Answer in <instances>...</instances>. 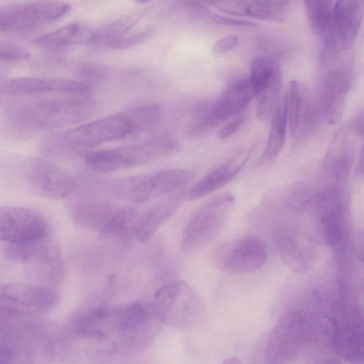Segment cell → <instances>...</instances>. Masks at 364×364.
Segmentation results:
<instances>
[{"label": "cell", "instance_id": "5", "mask_svg": "<svg viewBox=\"0 0 364 364\" xmlns=\"http://www.w3.org/2000/svg\"><path fill=\"white\" fill-rule=\"evenodd\" d=\"M178 149L179 144L173 136L163 134L136 144L90 152L85 160L93 170L113 172L159 161Z\"/></svg>", "mask_w": 364, "mask_h": 364}, {"label": "cell", "instance_id": "29", "mask_svg": "<svg viewBox=\"0 0 364 364\" xmlns=\"http://www.w3.org/2000/svg\"><path fill=\"white\" fill-rule=\"evenodd\" d=\"M91 31L82 22H70L40 38L36 43L49 49H61L79 43L85 44Z\"/></svg>", "mask_w": 364, "mask_h": 364}, {"label": "cell", "instance_id": "21", "mask_svg": "<svg viewBox=\"0 0 364 364\" xmlns=\"http://www.w3.org/2000/svg\"><path fill=\"white\" fill-rule=\"evenodd\" d=\"M255 97L249 77L231 82L215 99L209 102L205 114L206 131L240 114Z\"/></svg>", "mask_w": 364, "mask_h": 364}, {"label": "cell", "instance_id": "11", "mask_svg": "<svg viewBox=\"0 0 364 364\" xmlns=\"http://www.w3.org/2000/svg\"><path fill=\"white\" fill-rule=\"evenodd\" d=\"M70 10L68 3L58 0H36L0 9V31L20 32L55 21Z\"/></svg>", "mask_w": 364, "mask_h": 364}, {"label": "cell", "instance_id": "6", "mask_svg": "<svg viewBox=\"0 0 364 364\" xmlns=\"http://www.w3.org/2000/svg\"><path fill=\"white\" fill-rule=\"evenodd\" d=\"M193 176L187 168H172L122 178L114 181L109 190L116 198L144 203L181 190L192 181Z\"/></svg>", "mask_w": 364, "mask_h": 364}, {"label": "cell", "instance_id": "30", "mask_svg": "<svg viewBox=\"0 0 364 364\" xmlns=\"http://www.w3.org/2000/svg\"><path fill=\"white\" fill-rule=\"evenodd\" d=\"M270 119L268 140L261 157L264 161L275 158L283 149L285 142L288 127L286 96L279 100Z\"/></svg>", "mask_w": 364, "mask_h": 364}, {"label": "cell", "instance_id": "14", "mask_svg": "<svg viewBox=\"0 0 364 364\" xmlns=\"http://www.w3.org/2000/svg\"><path fill=\"white\" fill-rule=\"evenodd\" d=\"M58 301L59 294L51 287L21 283L0 286V311L36 316Z\"/></svg>", "mask_w": 364, "mask_h": 364}, {"label": "cell", "instance_id": "13", "mask_svg": "<svg viewBox=\"0 0 364 364\" xmlns=\"http://www.w3.org/2000/svg\"><path fill=\"white\" fill-rule=\"evenodd\" d=\"M267 247L260 238L250 235L226 241L214 251L215 265L232 274H245L257 270L265 262Z\"/></svg>", "mask_w": 364, "mask_h": 364}, {"label": "cell", "instance_id": "28", "mask_svg": "<svg viewBox=\"0 0 364 364\" xmlns=\"http://www.w3.org/2000/svg\"><path fill=\"white\" fill-rule=\"evenodd\" d=\"M116 208L106 202L76 201L69 207L73 220L78 225L101 230Z\"/></svg>", "mask_w": 364, "mask_h": 364}, {"label": "cell", "instance_id": "43", "mask_svg": "<svg viewBox=\"0 0 364 364\" xmlns=\"http://www.w3.org/2000/svg\"><path fill=\"white\" fill-rule=\"evenodd\" d=\"M138 4H144L149 2L151 0H135Z\"/></svg>", "mask_w": 364, "mask_h": 364}, {"label": "cell", "instance_id": "42", "mask_svg": "<svg viewBox=\"0 0 364 364\" xmlns=\"http://www.w3.org/2000/svg\"><path fill=\"white\" fill-rule=\"evenodd\" d=\"M242 362L237 358H227L223 363H229V364H239Z\"/></svg>", "mask_w": 364, "mask_h": 364}, {"label": "cell", "instance_id": "23", "mask_svg": "<svg viewBox=\"0 0 364 364\" xmlns=\"http://www.w3.org/2000/svg\"><path fill=\"white\" fill-rule=\"evenodd\" d=\"M360 23L359 0H336L331 27L326 36L331 38L341 50L346 51L355 40Z\"/></svg>", "mask_w": 364, "mask_h": 364}, {"label": "cell", "instance_id": "36", "mask_svg": "<svg viewBox=\"0 0 364 364\" xmlns=\"http://www.w3.org/2000/svg\"><path fill=\"white\" fill-rule=\"evenodd\" d=\"M77 73L85 81L98 82L106 77L107 70L99 64L87 63L78 67Z\"/></svg>", "mask_w": 364, "mask_h": 364}, {"label": "cell", "instance_id": "1", "mask_svg": "<svg viewBox=\"0 0 364 364\" xmlns=\"http://www.w3.org/2000/svg\"><path fill=\"white\" fill-rule=\"evenodd\" d=\"M55 95L18 97L6 105L1 119L6 133L27 138L82 122L99 110L98 103L89 96Z\"/></svg>", "mask_w": 364, "mask_h": 364}, {"label": "cell", "instance_id": "39", "mask_svg": "<svg viewBox=\"0 0 364 364\" xmlns=\"http://www.w3.org/2000/svg\"><path fill=\"white\" fill-rule=\"evenodd\" d=\"M353 129L354 132L361 136L363 135V112H360L357 114L355 118L354 119L353 123Z\"/></svg>", "mask_w": 364, "mask_h": 364}, {"label": "cell", "instance_id": "7", "mask_svg": "<svg viewBox=\"0 0 364 364\" xmlns=\"http://www.w3.org/2000/svg\"><path fill=\"white\" fill-rule=\"evenodd\" d=\"M235 197L230 193L218 194L203 203L189 218L181 242V250L191 252L212 242L230 217Z\"/></svg>", "mask_w": 364, "mask_h": 364}, {"label": "cell", "instance_id": "33", "mask_svg": "<svg viewBox=\"0 0 364 364\" xmlns=\"http://www.w3.org/2000/svg\"><path fill=\"white\" fill-rule=\"evenodd\" d=\"M139 215L137 210L132 207L116 208L100 232L107 237L125 236L134 232Z\"/></svg>", "mask_w": 364, "mask_h": 364}, {"label": "cell", "instance_id": "22", "mask_svg": "<svg viewBox=\"0 0 364 364\" xmlns=\"http://www.w3.org/2000/svg\"><path fill=\"white\" fill-rule=\"evenodd\" d=\"M286 100L287 122L291 136L296 138L306 135L314 127L317 116L306 85L297 80L291 81Z\"/></svg>", "mask_w": 364, "mask_h": 364}, {"label": "cell", "instance_id": "41", "mask_svg": "<svg viewBox=\"0 0 364 364\" xmlns=\"http://www.w3.org/2000/svg\"><path fill=\"white\" fill-rule=\"evenodd\" d=\"M192 1H198V2H200V3H207V4H212V5H214V6H218L220 2H222L223 0H192Z\"/></svg>", "mask_w": 364, "mask_h": 364}, {"label": "cell", "instance_id": "19", "mask_svg": "<svg viewBox=\"0 0 364 364\" xmlns=\"http://www.w3.org/2000/svg\"><path fill=\"white\" fill-rule=\"evenodd\" d=\"M122 311V305L78 310L69 320V329L75 336L87 339H114L119 330Z\"/></svg>", "mask_w": 364, "mask_h": 364}, {"label": "cell", "instance_id": "10", "mask_svg": "<svg viewBox=\"0 0 364 364\" xmlns=\"http://www.w3.org/2000/svg\"><path fill=\"white\" fill-rule=\"evenodd\" d=\"M160 323L151 305L146 303L136 301L122 305L113 349L127 353L144 349L156 337Z\"/></svg>", "mask_w": 364, "mask_h": 364}, {"label": "cell", "instance_id": "27", "mask_svg": "<svg viewBox=\"0 0 364 364\" xmlns=\"http://www.w3.org/2000/svg\"><path fill=\"white\" fill-rule=\"evenodd\" d=\"M245 161L229 162L211 171L190 189L188 200H197L220 189L237 174Z\"/></svg>", "mask_w": 364, "mask_h": 364}, {"label": "cell", "instance_id": "2", "mask_svg": "<svg viewBox=\"0 0 364 364\" xmlns=\"http://www.w3.org/2000/svg\"><path fill=\"white\" fill-rule=\"evenodd\" d=\"M313 314L301 309L284 313L274 326L267 340L265 356L270 363H286L296 359L315 344L325 329Z\"/></svg>", "mask_w": 364, "mask_h": 364}, {"label": "cell", "instance_id": "16", "mask_svg": "<svg viewBox=\"0 0 364 364\" xmlns=\"http://www.w3.org/2000/svg\"><path fill=\"white\" fill-rule=\"evenodd\" d=\"M331 324V345L336 354L350 363H363L364 332L362 310L358 306H342Z\"/></svg>", "mask_w": 364, "mask_h": 364}, {"label": "cell", "instance_id": "40", "mask_svg": "<svg viewBox=\"0 0 364 364\" xmlns=\"http://www.w3.org/2000/svg\"><path fill=\"white\" fill-rule=\"evenodd\" d=\"M363 150H361L360 159H358V166L356 168V173L358 175L363 176Z\"/></svg>", "mask_w": 364, "mask_h": 364}, {"label": "cell", "instance_id": "8", "mask_svg": "<svg viewBox=\"0 0 364 364\" xmlns=\"http://www.w3.org/2000/svg\"><path fill=\"white\" fill-rule=\"evenodd\" d=\"M151 309L161 323L177 328H186L198 321L202 306L191 287L176 281L160 287L154 294Z\"/></svg>", "mask_w": 364, "mask_h": 364}, {"label": "cell", "instance_id": "26", "mask_svg": "<svg viewBox=\"0 0 364 364\" xmlns=\"http://www.w3.org/2000/svg\"><path fill=\"white\" fill-rule=\"evenodd\" d=\"M348 138V137H347ZM345 133H338L323 162V173L330 183L326 187H343L352 166V152Z\"/></svg>", "mask_w": 364, "mask_h": 364}, {"label": "cell", "instance_id": "4", "mask_svg": "<svg viewBox=\"0 0 364 364\" xmlns=\"http://www.w3.org/2000/svg\"><path fill=\"white\" fill-rule=\"evenodd\" d=\"M132 134H134V127L124 112L80 124L53 136L44 143L43 151L48 156H62Z\"/></svg>", "mask_w": 364, "mask_h": 364}, {"label": "cell", "instance_id": "34", "mask_svg": "<svg viewBox=\"0 0 364 364\" xmlns=\"http://www.w3.org/2000/svg\"><path fill=\"white\" fill-rule=\"evenodd\" d=\"M126 113L132 122L134 134L156 126L161 117L160 106L154 103L141 105Z\"/></svg>", "mask_w": 364, "mask_h": 364}, {"label": "cell", "instance_id": "17", "mask_svg": "<svg viewBox=\"0 0 364 364\" xmlns=\"http://www.w3.org/2000/svg\"><path fill=\"white\" fill-rule=\"evenodd\" d=\"M48 223L39 212L28 208L0 206V240L18 244L48 236Z\"/></svg>", "mask_w": 364, "mask_h": 364}, {"label": "cell", "instance_id": "12", "mask_svg": "<svg viewBox=\"0 0 364 364\" xmlns=\"http://www.w3.org/2000/svg\"><path fill=\"white\" fill-rule=\"evenodd\" d=\"M21 168L24 183L36 196L61 200L69 197L75 190L73 178L58 165L43 159H27Z\"/></svg>", "mask_w": 364, "mask_h": 364}, {"label": "cell", "instance_id": "35", "mask_svg": "<svg viewBox=\"0 0 364 364\" xmlns=\"http://www.w3.org/2000/svg\"><path fill=\"white\" fill-rule=\"evenodd\" d=\"M151 28L133 33H127L119 37L106 41L102 47L110 49H127L133 47L146 40L151 33Z\"/></svg>", "mask_w": 364, "mask_h": 364}, {"label": "cell", "instance_id": "20", "mask_svg": "<svg viewBox=\"0 0 364 364\" xmlns=\"http://www.w3.org/2000/svg\"><path fill=\"white\" fill-rule=\"evenodd\" d=\"M274 240L286 265L295 272L311 268L316 258L315 242L295 227L279 225L274 230Z\"/></svg>", "mask_w": 364, "mask_h": 364}, {"label": "cell", "instance_id": "31", "mask_svg": "<svg viewBox=\"0 0 364 364\" xmlns=\"http://www.w3.org/2000/svg\"><path fill=\"white\" fill-rule=\"evenodd\" d=\"M145 10H139L120 17L98 30L91 32L86 45L102 46L107 41L119 37L128 32L142 18Z\"/></svg>", "mask_w": 364, "mask_h": 364}, {"label": "cell", "instance_id": "3", "mask_svg": "<svg viewBox=\"0 0 364 364\" xmlns=\"http://www.w3.org/2000/svg\"><path fill=\"white\" fill-rule=\"evenodd\" d=\"M306 230L315 243L341 248L349 234V208L343 187H326L314 198Z\"/></svg>", "mask_w": 364, "mask_h": 364}, {"label": "cell", "instance_id": "15", "mask_svg": "<svg viewBox=\"0 0 364 364\" xmlns=\"http://www.w3.org/2000/svg\"><path fill=\"white\" fill-rule=\"evenodd\" d=\"M249 79L257 98V119H270L280 100L282 73L279 63L270 56L256 57L251 63Z\"/></svg>", "mask_w": 364, "mask_h": 364}, {"label": "cell", "instance_id": "18", "mask_svg": "<svg viewBox=\"0 0 364 364\" xmlns=\"http://www.w3.org/2000/svg\"><path fill=\"white\" fill-rule=\"evenodd\" d=\"M90 87L82 82L65 80L18 77L0 82V97H25L50 95L89 96Z\"/></svg>", "mask_w": 364, "mask_h": 364}, {"label": "cell", "instance_id": "25", "mask_svg": "<svg viewBox=\"0 0 364 364\" xmlns=\"http://www.w3.org/2000/svg\"><path fill=\"white\" fill-rule=\"evenodd\" d=\"M291 0H223L217 7L231 15L270 21H283Z\"/></svg>", "mask_w": 364, "mask_h": 364}, {"label": "cell", "instance_id": "24", "mask_svg": "<svg viewBox=\"0 0 364 364\" xmlns=\"http://www.w3.org/2000/svg\"><path fill=\"white\" fill-rule=\"evenodd\" d=\"M186 196L184 191L178 190L139 214L133 232L135 237L141 242L150 239L177 211Z\"/></svg>", "mask_w": 364, "mask_h": 364}, {"label": "cell", "instance_id": "9", "mask_svg": "<svg viewBox=\"0 0 364 364\" xmlns=\"http://www.w3.org/2000/svg\"><path fill=\"white\" fill-rule=\"evenodd\" d=\"M319 108L328 124L337 123L343 112L353 84V70L343 54L320 61Z\"/></svg>", "mask_w": 364, "mask_h": 364}, {"label": "cell", "instance_id": "38", "mask_svg": "<svg viewBox=\"0 0 364 364\" xmlns=\"http://www.w3.org/2000/svg\"><path fill=\"white\" fill-rule=\"evenodd\" d=\"M238 41L239 38L237 36L231 35L225 36L218 41L213 46L212 52L215 55H223L235 48Z\"/></svg>", "mask_w": 364, "mask_h": 364}, {"label": "cell", "instance_id": "37", "mask_svg": "<svg viewBox=\"0 0 364 364\" xmlns=\"http://www.w3.org/2000/svg\"><path fill=\"white\" fill-rule=\"evenodd\" d=\"M245 115L240 113L233 117L225 124L218 133V137L225 139L232 136L244 124Z\"/></svg>", "mask_w": 364, "mask_h": 364}, {"label": "cell", "instance_id": "32", "mask_svg": "<svg viewBox=\"0 0 364 364\" xmlns=\"http://www.w3.org/2000/svg\"><path fill=\"white\" fill-rule=\"evenodd\" d=\"M304 2L312 31L324 38L331 27L332 0H304Z\"/></svg>", "mask_w": 364, "mask_h": 364}]
</instances>
